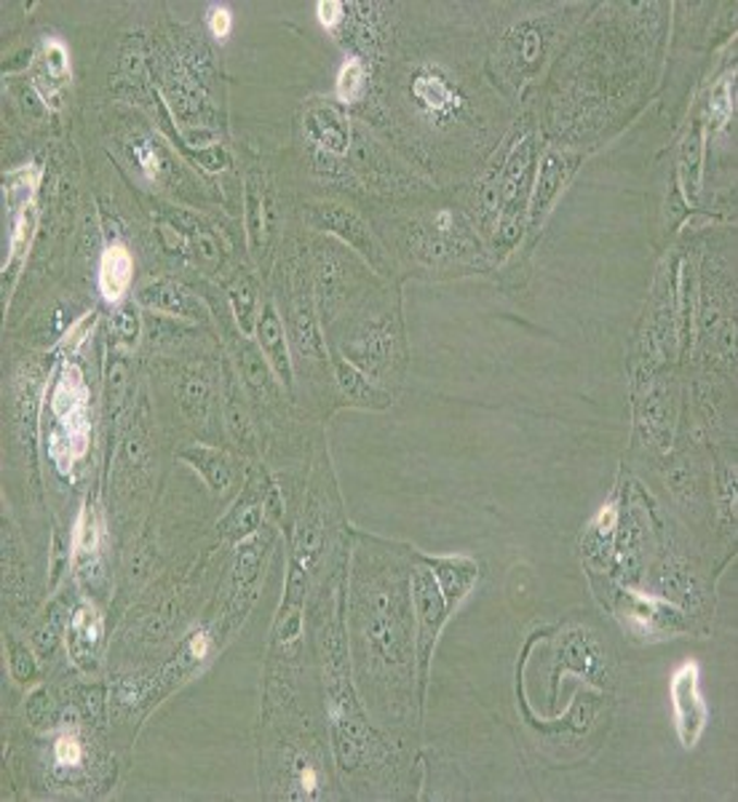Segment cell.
Instances as JSON below:
<instances>
[{
    "instance_id": "17",
    "label": "cell",
    "mask_w": 738,
    "mask_h": 802,
    "mask_svg": "<svg viewBox=\"0 0 738 802\" xmlns=\"http://www.w3.org/2000/svg\"><path fill=\"white\" fill-rule=\"evenodd\" d=\"M650 587H653V596L669 602V605L685 607L688 613L690 607L696 610V607L701 605V600H704L696 576L690 572V567L685 565L682 559H677V556H669V559H664L655 567L653 583H650Z\"/></svg>"
},
{
    "instance_id": "14",
    "label": "cell",
    "mask_w": 738,
    "mask_h": 802,
    "mask_svg": "<svg viewBox=\"0 0 738 802\" xmlns=\"http://www.w3.org/2000/svg\"><path fill=\"white\" fill-rule=\"evenodd\" d=\"M677 425V394L666 383H650L645 399L640 404V429L653 447L666 449L672 444Z\"/></svg>"
},
{
    "instance_id": "48",
    "label": "cell",
    "mask_w": 738,
    "mask_h": 802,
    "mask_svg": "<svg viewBox=\"0 0 738 802\" xmlns=\"http://www.w3.org/2000/svg\"><path fill=\"white\" fill-rule=\"evenodd\" d=\"M519 54H522L525 62H536L541 57V38H538L536 30H522V38H519Z\"/></svg>"
},
{
    "instance_id": "45",
    "label": "cell",
    "mask_w": 738,
    "mask_h": 802,
    "mask_svg": "<svg viewBox=\"0 0 738 802\" xmlns=\"http://www.w3.org/2000/svg\"><path fill=\"white\" fill-rule=\"evenodd\" d=\"M209 33L214 35L217 40H227V35L233 30V14L227 11V5H212L209 9Z\"/></svg>"
},
{
    "instance_id": "4",
    "label": "cell",
    "mask_w": 738,
    "mask_h": 802,
    "mask_svg": "<svg viewBox=\"0 0 738 802\" xmlns=\"http://www.w3.org/2000/svg\"><path fill=\"white\" fill-rule=\"evenodd\" d=\"M538 145L532 134L512 145L501 169V209H497L495 247L506 255L527 231V207H530L532 183H536Z\"/></svg>"
},
{
    "instance_id": "46",
    "label": "cell",
    "mask_w": 738,
    "mask_h": 802,
    "mask_svg": "<svg viewBox=\"0 0 738 802\" xmlns=\"http://www.w3.org/2000/svg\"><path fill=\"white\" fill-rule=\"evenodd\" d=\"M115 332H119L126 343H137L139 321H137V313H134V308H121L119 313H115Z\"/></svg>"
},
{
    "instance_id": "35",
    "label": "cell",
    "mask_w": 738,
    "mask_h": 802,
    "mask_svg": "<svg viewBox=\"0 0 738 802\" xmlns=\"http://www.w3.org/2000/svg\"><path fill=\"white\" fill-rule=\"evenodd\" d=\"M35 185H38V169L33 166L16 169L5 177V203L11 207V212H22L25 207H30Z\"/></svg>"
},
{
    "instance_id": "19",
    "label": "cell",
    "mask_w": 738,
    "mask_h": 802,
    "mask_svg": "<svg viewBox=\"0 0 738 802\" xmlns=\"http://www.w3.org/2000/svg\"><path fill=\"white\" fill-rule=\"evenodd\" d=\"M139 306L158 310V313L174 316V319H190V321H204L207 319V310L204 303L187 289L185 284L172 279H161L156 284L145 286L137 295Z\"/></svg>"
},
{
    "instance_id": "18",
    "label": "cell",
    "mask_w": 738,
    "mask_h": 802,
    "mask_svg": "<svg viewBox=\"0 0 738 802\" xmlns=\"http://www.w3.org/2000/svg\"><path fill=\"white\" fill-rule=\"evenodd\" d=\"M426 567L436 578L439 589H442L444 600H447L450 613L471 594L473 583L479 578V565L468 556H420Z\"/></svg>"
},
{
    "instance_id": "42",
    "label": "cell",
    "mask_w": 738,
    "mask_h": 802,
    "mask_svg": "<svg viewBox=\"0 0 738 802\" xmlns=\"http://www.w3.org/2000/svg\"><path fill=\"white\" fill-rule=\"evenodd\" d=\"M134 156H137V163L143 166L145 177L148 180H156L158 174H161V156H158L156 145L153 143H137L134 145Z\"/></svg>"
},
{
    "instance_id": "6",
    "label": "cell",
    "mask_w": 738,
    "mask_h": 802,
    "mask_svg": "<svg viewBox=\"0 0 738 802\" xmlns=\"http://www.w3.org/2000/svg\"><path fill=\"white\" fill-rule=\"evenodd\" d=\"M340 356L380 383L399 359L396 319L385 313V319H367L356 324L354 332L340 343Z\"/></svg>"
},
{
    "instance_id": "8",
    "label": "cell",
    "mask_w": 738,
    "mask_h": 802,
    "mask_svg": "<svg viewBox=\"0 0 738 802\" xmlns=\"http://www.w3.org/2000/svg\"><path fill=\"white\" fill-rule=\"evenodd\" d=\"M672 710H675V723L679 741L685 749H693L699 743L701 733L706 730L709 710L706 701L701 695V671L699 664H682L672 675L669 682Z\"/></svg>"
},
{
    "instance_id": "32",
    "label": "cell",
    "mask_w": 738,
    "mask_h": 802,
    "mask_svg": "<svg viewBox=\"0 0 738 802\" xmlns=\"http://www.w3.org/2000/svg\"><path fill=\"white\" fill-rule=\"evenodd\" d=\"M559 655L565 658L567 666H573L576 671H583V675H594V671L600 669V653H596L594 642H591L583 631L567 634Z\"/></svg>"
},
{
    "instance_id": "7",
    "label": "cell",
    "mask_w": 738,
    "mask_h": 802,
    "mask_svg": "<svg viewBox=\"0 0 738 802\" xmlns=\"http://www.w3.org/2000/svg\"><path fill=\"white\" fill-rule=\"evenodd\" d=\"M308 225H313L321 233H332L340 242L348 244L374 273H383V276L389 273V257H385L383 247L378 244L374 233L369 231L367 222L356 212H350V209L332 201L313 203V207H308Z\"/></svg>"
},
{
    "instance_id": "25",
    "label": "cell",
    "mask_w": 738,
    "mask_h": 802,
    "mask_svg": "<svg viewBox=\"0 0 738 802\" xmlns=\"http://www.w3.org/2000/svg\"><path fill=\"white\" fill-rule=\"evenodd\" d=\"M180 409L193 425H204L212 409V380L207 372L190 370L180 380Z\"/></svg>"
},
{
    "instance_id": "21",
    "label": "cell",
    "mask_w": 738,
    "mask_h": 802,
    "mask_svg": "<svg viewBox=\"0 0 738 802\" xmlns=\"http://www.w3.org/2000/svg\"><path fill=\"white\" fill-rule=\"evenodd\" d=\"M266 519V488H257L249 484V490L238 497L236 506L222 517L220 530L222 535L231 538V541H246V538L257 535Z\"/></svg>"
},
{
    "instance_id": "43",
    "label": "cell",
    "mask_w": 738,
    "mask_h": 802,
    "mask_svg": "<svg viewBox=\"0 0 738 802\" xmlns=\"http://www.w3.org/2000/svg\"><path fill=\"white\" fill-rule=\"evenodd\" d=\"M709 113H712L714 126H725V121H728L730 113H734V102H730V84H723L717 91L712 94Z\"/></svg>"
},
{
    "instance_id": "33",
    "label": "cell",
    "mask_w": 738,
    "mask_h": 802,
    "mask_svg": "<svg viewBox=\"0 0 738 802\" xmlns=\"http://www.w3.org/2000/svg\"><path fill=\"white\" fill-rule=\"evenodd\" d=\"M321 548H324V530H321L319 522L308 519L297 527L295 532V548H292V562L303 565L306 570L313 567V562L321 556Z\"/></svg>"
},
{
    "instance_id": "29",
    "label": "cell",
    "mask_w": 738,
    "mask_h": 802,
    "mask_svg": "<svg viewBox=\"0 0 738 802\" xmlns=\"http://www.w3.org/2000/svg\"><path fill=\"white\" fill-rule=\"evenodd\" d=\"M222 418H225L227 431H231V436L236 439L238 444H244V447H251V444H255V425H251L249 409H246L244 396L242 391L236 388V383L227 385L225 404H222Z\"/></svg>"
},
{
    "instance_id": "36",
    "label": "cell",
    "mask_w": 738,
    "mask_h": 802,
    "mask_svg": "<svg viewBox=\"0 0 738 802\" xmlns=\"http://www.w3.org/2000/svg\"><path fill=\"white\" fill-rule=\"evenodd\" d=\"M44 64H46V73H49V78L57 81V84H62V81L70 75L67 46H64L62 40H57V38L46 40Z\"/></svg>"
},
{
    "instance_id": "26",
    "label": "cell",
    "mask_w": 738,
    "mask_h": 802,
    "mask_svg": "<svg viewBox=\"0 0 738 802\" xmlns=\"http://www.w3.org/2000/svg\"><path fill=\"white\" fill-rule=\"evenodd\" d=\"M236 359L246 388H249L257 399H266L273 391V378H276V374H273L271 365H268V359L262 356V350L257 348V345H251L249 340H242V343H236Z\"/></svg>"
},
{
    "instance_id": "37",
    "label": "cell",
    "mask_w": 738,
    "mask_h": 802,
    "mask_svg": "<svg viewBox=\"0 0 738 802\" xmlns=\"http://www.w3.org/2000/svg\"><path fill=\"white\" fill-rule=\"evenodd\" d=\"M35 231V207H25L22 212H16L14 220V231H11V255L22 257L30 247V238Z\"/></svg>"
},
{
    "instance_id": "16",
    "label": "cell",
    "mask_w": 738,
    "mask_h": 802,
    "mask_svg": "<svg viewBox=\"0 0 738 802\" xmlns=\"http://www.w3.org/2000/svg\"><path fill=\"white\" fill-rule=\"evenodd\" d=\"M330 365L332 372H335L337 394L343 396V402H348L350 407L383 409L394 402L389 391H385L378 380L369 378V374L350 365V361L343 359L340 354H330Z\"/></svg>"
},
{
    "instance_id": "39",
    "label": "cell",
    "mask_w": 738,
    "mask_h": 802,
    "mask_svg": "<svg viewBox=\"0 0 738 802\" xmlns=\"http://www.w3.org/2000/svg\"><path fill=\"white\" fill-rule=\"evenodd\" d=\"M682 166H685V172L690 174L688 193H690V187H693V193H699V187H701V134L699 132L690 134L688 143H685Z\"/></svg>"
},
{
    "instance_id": "27",
    "label": "cell",
    "mask_w": 738,
    "mask_h": 802,
    "mask_svg": "<svg viewBox=\"0 0 738 802\" xmlns=\"http://www.w3.org/2000/svg\"><path fill=\"white\" fill-rule=\"evenodd\" d=\"M99 637H102V618L99 613L89 605H81L75 610L73 620H70V650H73L75 661L91 658L94 647L99 645Z\"/></svg>"
},
{
    "instance_id": "15",
    "label": "cell",
    "mask_w": 738,
    "mask_h": 802,
    "mask_svg": "<svg viewBox=\"0 0 738 802\" xmlns=\"http://www.w3.org/2000/svg\"><path fill=\"white\" fill-rule=\"evenodd\" d=\"M255 335H257V348H260L262 356L268 359V365H271L276 380H281L286 388H292V383H295V370H292L290 337H286L284 321H281L279 310L273 303H266V306H262L260 316H257Z\"/></svg>"
},
{
    "instance_id": "24",
    "label": "cell",
    "mask_w": 738,
    "mask_h": 802,
    "mask_svg": "<svg viewBox=\"0 0 738 802\" xmlns=\"http://www.w3.org/2000/svg\"><path fill=\"white\" fill-rule=\"evenodd\" d=\"M180 460H185L187 466L196 468V471L207 479V484L214 493H225V490L231 488L233 466L222 449L209 447V444H190V447L180 453Z\"/></svg>"
},
{
    "instance_id": "13",
    "label": "cell",
    "mask_w": 738,
    "mask_h": 802,
    "mask_svg": "<svg viewBox=\"0 0 738 802\" xmlns=\"http://www.w3.org/2000/svg\"><path fill=\"white\" fill-rule=\"evenodd\" d=\"M350 262L340 255L335 247H319L316 249V262H313V281H316V295L321 300V310H324V319H335L337 308L348 303L350 284H354V273H350Z\"/></svg>"
},
{
    "instance_id": "40",
    "label": "cell",
    "mask_w": 738,
    "mask_h": 802,
    "mask_svg": "<svg viewBox=\"0 0 738 802\" xmlns=\"http://www.w3.org/2000/svg\"><path fill=\"white\" fill-rule=\"evenodd\" d=\"M126 391H128V367L121 356H115V361H110V407L121 409Z\"/></svg>"
},
{
    "instance_id": "23",
    "label": "cell",
    "mask_w": 738,
    "mask_h": 802,
    "mask_svg": "<svg viewBox=\"0 0 738 802\" xmlns=\"http://www.w3.org/2000/svg\"><path fill=\"white\" fill-rule=\"evenodd\" d=\"M134 279V257L123 244H110L99 262V289L110 303H119Z\"/></svg>"
},
{
    "instance_id": "41",
    "label": "cell",
    "mask_w": 738,
    "mask_h": 802,
    "mask_svg": "<svg viewBox=\"0 0 738 802\" xmlns=\"http://www.w3.org/2000/svg\"><path fill=\"white\" fill-rule=\"evenodd\" d=\"M316 14H319L321 27L335 30L337 25H343L345 16H348V5L340 3V0H321V3H316Z\"/></svg>"
},
{
    "instance_id": "3",
    "label": "cell",
    "mask_w": 738,
    "mask_h": 802,
    "mask_svg": "<svg viewBox=\"0 0 738 802\" xmlns=\"http://www.w3.org/2000/svg\"><path fill=\"white\" fill-rule=\"evenodd\" d=\"M51 409H54L57 429L51 433L49 453L57 466L67 468L84 458L91 442L89 388L75 365L62 367L54 391H51Z\"/></svg>"
},
{
    "instance_id": "2",
    "label": "cell",
    "mask_w": 738,
    "mask_h": 802,
    "mask_svg": "<svg viewBox=\"0 0 738 802\" xmlns=\"http://www.w3.org/2000/svg\"><path fill=\"white\" fill-rule=\"evenodd\" d=\"M409 581L402 587L396 578L391 581H374L369 591L359 596L361 616V640H365L367 658L372 655L374 669H383L385 675H396L415 669V640L409 613L413 602L407 605Z\"/></svg>"
},
{
    "instance_id": "1",
    "label": "cell",
    "mask_w": 738,
    "mask_h": 802,
    "mask_svg": "<svg viewBox=\"0 0 738 802\" xmlns=\"http://www.w3.org/2000/svg\"><path fill=\"white\" fill-rule=\"evenodd\" d=\"M321 655H324L327 677V710H330V733L332 752L343 770H356L378 747L372 728L367 725L365 714L356 704L354 688L348 682V666H345V642L340 620H330L319 634Z\"/></svg>"
},
{
    "instance_id": "34",
    "label": "cell",
    "mask_w": 738,
    "mask_h": 802,
    "mask_svg": "<svg viewBox=\"0 0 738 802\" xmlns=\"http://www.w3.org/2000/svg\"><path fill=\"white\" fill-rule=\"evenodd\" d=\"M335 91L340 97V102L345 104H354L365 97L367 91V64L359 57L348 60L340 67L337 81H335Z\"/></svg>"
},
{
    "instance_id": "20",
    "label": "cell",
    "mask_w": 738,
    "mask_h": 802,
    "mask_svg": "<svg viewBox=\"0 0 738 802\" xmlns=\"http://www.w3.org/2000/svg\"><path fill=\"white\" fill-rule=\"evenodd\" d=\"M268 548H271V541L260 535H251L238 543L236 565H233V602H236V607H242V613L249 610L251 600H255Z\"/></svg>"
},
{
    "instance_id": "30",
    "label": "cell",
    "mask_w": 738,
    "mask_h": 802,
    "mask_svg": "<svg viewBox=\"0 0 738 802\" xmlns=\"http://www.w3.org/2000/svg\"><path fill=\"white\" fill-rule=\"evenodd\" d=\"M266 193H262L257 177L246 180V231H249V244L255 255H260L266 244Z\"/></svg>"
},
{
    "instance_id": "28",
    "label": "cell",
    "mask_w": 738,
    "mask_h": 802,
    "mask_svg": "<svg viewBox=\"0 0 738 802\" xmlns=\"http://www.w3.org/2000/svg\"><path fill=\"white\" fill-rule=\"evenodd\" d=\"M227 297H231L233 316H236L238 326H242L244 335H251L257 330V308H260V289H257V281L249 273H238L236 281L227 286Z\"/></svg>"
},
{
    "instance_id": "12",
    "label": "cell",
    "mask_w": 738,
    "mask_h": 802,
    "mask_svg": "<svg viewBox=\"0 0 738 802\" xmlns=\"http://www.w3.org/2000/svg\"><path fill=\"white\" fill-rule=\"evenodd\" d=\"M626 600H629V605H626V620H629L631 631L637 637L661 640V637L690 629L685 613L677 610L669 602L659 600V596L642 594V591H629Z\"/></svg>"
},
{
    "instance_id": "38",
    "label": "cell",
    "mask_w": 738,
    "mask_h": 802,
    "mask_svg": "<svg viewBox=\"0 0 738 802\" xmlns=\"http://www.w3.org/2000/svg\"><path fill=\"white\" fill-rule=\"evenodd\" d=\"M75 548H78V554H86V556H94L99 548V525H97V517H94L89 508H86L78 519V530H75Z\"/></svg>"
},
{
    "instance_id": "31",
    "label": "cell",
    "mask_w": 738,
    "mask_h": 802,
    "mask_svg": "<svg viewBox=\"0 0 738 802\" xmlns=\"http://www.w3.org/2000/svg\"><path fill=\"white\" fill-rule=\"evenodd\" d=\"M413 97L418 99V104L429 113H447L450 104H453L455 94L436 75H418L413 84Z\"/></svg>"
},
{
    "instance_id": "49",
    "label": "cell",
    "mask_w": 738,
    "mask_h": 802,
    "mask_svg": "<svg viewBox=\"0 0 738 802\" xmlns=\"http://www.w3.org/2000/svg\"><path fill=\"white\" fill-rule=\"evenodd\" d=\"M11 666H14V675L20 679H27L35 675V664H33L30 653H25V650H16L14 658H11Z\"/></svg>"
},
{
    "instance_id": "10",
    "label": "cell",
    "mask_w": 738,
    "mask_h": 802,
    "mask_svg": "<svg viewBox=\"0 0 738 802\" xmlns=\"http://www.w3.org/2000/svg\"><path fill=\"white\" fill-rule=\"evenodd\" d=\"M578 166V156L562 153V150H546L536 169V183H532L530 207H527V231H538L552 212V207L565 190L567 180L573 177Z\"/></svg>"
},
{
    "instance_id": "11",
    "label": "cell",
    "mask_w": 738,
    "mask_h": 802,
    "mask_svg": "<svg viewBox=\"0 0 738 802\" xmlns=\"http://www.w3.org/2000/svg\"><path fill=\"white\" fill-rule=\"evenodd\" d=\"M161 84L163 94H167L169 104H172L174 115L185 124H198L207 110V94L204 86L198 84V75L187 67L180 54H167L161 60Z\"/></svg>"
},
{
    "instance_id": "22",
    "label": "cell",
    "mask_w": 738,
    "mask_h": 802,
    "mask_svg": "<svg viewBox=\"0 0 738 802\" xmlns=\"http://www.w3.org/2000/svg\"><path fill=\"white\" fill-rule=\"evenodd\" d=\"M306 132L310 134L316 145L327 150V153L345 156L350 148V128L345 124L343 115L330 104H313L306 113Z\"/></svg>"
},
{
    "instance_id": "5",
    "label": "cell",
    "mask_w": 738,
    "mask_h": 802,
    "mask_svg": "<svg viewBox=\"0 0 738 802\" xmlns=\"http://www.w3.org/2000/svg\"><path fill=\"white\" fill-rule=\"evenodd\" d=\"M409 602H413L415 618V658H418L420 679L426 684L433 647H436L444 620L450 616V607L436 578H433V572L423 562L415 565L413 572H409Z\"/></svg>"
},
{
    "instance_id": "47",
    "label": "cell",
    "mask_w": 738,
    "mask_h": 802,
    "mask_svg": "<svg viewBox=\"0 0 738 802\" xmlns=\"http://www.w3.org/2000/svg\"><path fill=\"white\" fill-rule=\"evenodd\" d=\"M94 321H97V313H94V310H91V313H86V316H84V319H81V321H78V324H75V326H73V330H70V332H67V343H64V348H67V350H70V354H73V350H75V348H78V345H81V343H84V340H86V335H89V332H91Z\"/></svg>"
},
{
    "instance_id": "44",
    "label": "cell",
    "mask_w": 738,
    "mask_h": 802,
    "mask_svg": "<svg viewBox=\"0 0 738 802\" xmlns=\"http://www.w3.org/2000/svg\"><path fill=\"white\" fill-rule=\"evenodd\" d=\"M81 754H84V752H81V743H78V739H75V736L64 733V736H60V739H57L54 757H57V763H60V765L75 768V765L81 763Z\"/></svg>"
},
{
    "instance_id": "9",
    "label": "cell",
    "mask_w": 738,
    "mask_h": 802,
    "mask_svg": "<svg viewBox=\"0 0 738 802\" xmlns=\"http://www.w3.org/2000/svg\"><path fill=\"white\" fill-rule=\"evenodd\" d=\"M286 337H290L297 359L330 365V348H327L324 332H321L319 316H316L313 297L303 281H295V295H292L290 316H286Z\"/></svg>"
}]
</instances>
